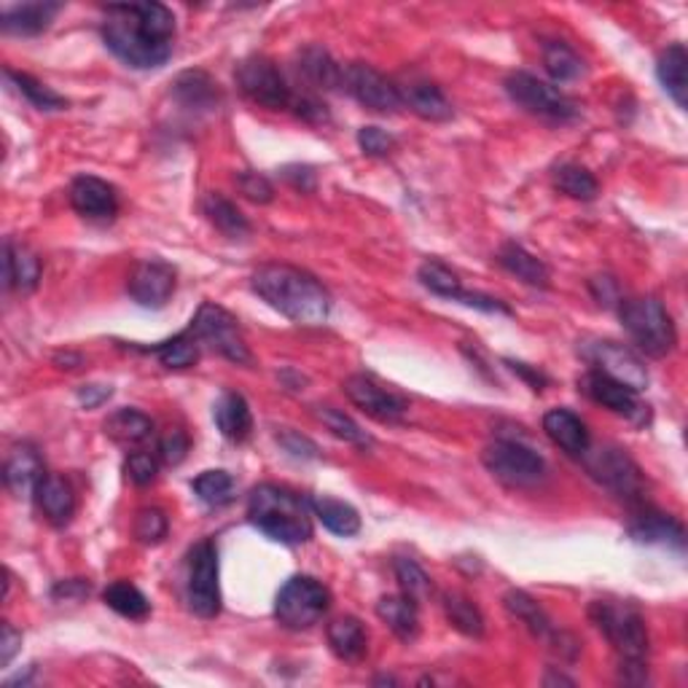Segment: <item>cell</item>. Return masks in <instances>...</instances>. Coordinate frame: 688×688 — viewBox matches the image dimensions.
Wrapping results in <instances>:
<instances>
[{
    "label": "cell",
    "instance_id": "6da1fadb",
    "mask_svg": "<svg viewBox=\"0 0 688 688\" xmlns=\"http://www.w3.org/2000/svg\"><path fill=\"white\" fill-rule=\"evenodd\" d=\"M103 41L124 65L151 71L176 49V14L162 3H114L105 9Z\"/></svg>",
    "mask_w": 688,
    "mask_h": 688
},
{
    "label": "cell",
    "instance_id": "7a4b0ae2",
    "mask_svg": "<svg viewBox=\"0 0 688 688\" xmlns=\"http://www.w3.org/2000/svg\"><path fill=\"white\" fill-rule=\"evenodd\" d=\"M251 288L283 318L299 326H320L331 315L328 290L318 283V277L299 269V266L266 264L253 272Z\"/></svg>",
    "mask_w": 688,
    "mask_h": 688
},
{
    "label": "cell",
    "instance_id": "3957f363",
    "mask_svg": "<svg viewBox=\"0 0 688 688\" xmlns=\"http://www.w3.org/2000/svg\"><path fill=\"white\" fill-rule=\"evenodd\" d=\"M313 506L294 489L258 485L247 498V519L272 541L299 547L313 538Z\"/></svg>",
    "mask_w": 688,
    "mask_h": 688
},
{
    "label": "cell",
    "instance_id": "277c9868",
    "mask_svg": "<svg viewBox=\"0 0 688 688\" xmlns=\"http://www.w3.org/2000/svg\"><path fill=\"white\" fill-rule=\"evenodd\" d=\"M618 318L624 331L650 358H665L678 345L673 315L656 296H629L618 301Z\"/></svg>",
    "mask_w": 688,
    "mask_h": 688
},
{
    "label": "cell",
    "instance_id": "5b68a950",
    "mask_svg": "<svg viewBox=\"0 0 688 688\" xmlns=\"http://www.w3.org/2000/svg\"><path fill=\"white\" fill-rule=\"evenodd\" d=\"M589 618L616 650L618 661H646L648 629L646 618L635 605L616 603V600H594L589 605Z\"/></svg>",
    "mask_w": 688,
    "mask_h": 688
},
{
    "label": "cell",
    "instance_id": "8992f818",
    "mask_svg": "<svg viewBox=\"0 0 688 688\" xmlns=\"http://www.w3.org/2000/svg\"><path fill=\"white\" fill-rule=\"evenodd\" d=\"M331 607V592L313 575H294L281 586L275 597V618L285 629H309Z\"/></svg>",
    "mask_w": 688,
    "mask_h": 688
},
{
    "label": "cell",
    "instance_id": "52a82bcc",
    "mask_svg": "<svg viewBox=\"0 0 688 688\" xmlns=\"http://www.w3.org/2000/svg\"><path fill=\"white\" fill-rule=\"evenodd\" d=\"M506 95L511 97L519 108H525L527 114L541 116V119L568 124L579 119L581 108L579 103L570 100L565 92H560L557 86L541 82L532 73L517 71L506 78Z\"/></svg>",
    "mask_w": 688,
    "mask_h": 688
},
{
    "label": "cell",
    "instance_id": "ba28073f",
    "mask_svg": "<svg viewBox=\"0 0 688 688\" xmlns=\"http://www.w3.org/2000/svg\"><path fill=\"white\" fill-rule=\"evenodd\" d=\"M189 331L194 334L197 342L208 345L210 350L219 352L226 361L237 366L253 363V356L251 350H247L243 328H240L237 318H234L232 313H226L223 307H219V304L204 301L202 307L197 309Z\"/></svg>",
    "mask_w": 688,
    "mask_h": 688
},
{
    "label": "cell",
    "instance_id": "9c48e42d",
    "mask_svg": "<svg viewBox=\"0 0 688 688\" xmlns=\"http://www.w3.org/2000/svg\"><path fill=\"white\" fill-rule=\"evenodd\" d=\"M481 463L506 487H536L547 479V463L538 452L519 442H493L481 452Z\"/></svg>",
    "mask_w": 688,
    "mask_h": 688
},
{
    "label": "cell",
    "instance_id": "30bf717a",
    "mask_svg": "<svg viewBox=\"0 0 688 688\" xmlns=\"http://www.w3.org/2000/svg\"><path fill=\"white\" fill-rule=\"evenodd\" d=\"M186 603H189V611L200 618H215L221 613L219 549H215L210 538L197 543L189 554Z\"/></svg>",
    "mask_w": 688,
    "mask_h": 688
},
{
    "label": "cell",
    "instance_id": "8fae6325",
    "mask_svg": "<svg viewBox=\"0 0 688 688\" xmlns=\"http://www.w3.org/2000/svg\"><path fill=\"white\" fill-rule=\"evenodd\" d=\"M581 457H586V470L607 493L627 500V504H643L646 479H643L641 468H637V463L632 461L627 452L618 449V446H600L592 455L584 452Z\"/></svg>",
    "mask_w": 688,
    "mask_h": 688
},
{
    "label": "cell",
    "instance_id": "7c38bea8",
    "mask_svg": "<svg viewBox=\"0 0 688 688\" xmlns=\"http://www.w3.org/2000/svg\"><path fill=\"white\" fill-rule=\"evenodd\" d=\"M240 92L253 105H262L266 110H285L294 105V92H290L288 82L269 57L253 54V57L243 60L234 71Z\"/></svg>",
    "mask_w": 688,
    "mask_h": 688
},
{
    "label": "cell",
    "instance_id": "4fadbf2b",
    "mask_svg": "<svg viewBox=\"0 0 688 688\" xmlns=\"http://www.w3.org/2000/svg\"><path fill=\"white\" fill-rule=\"evenodd\" d=\"M581 356L592 363V371H600V374L611 377V380L622 382V385L637 390V393L648 385L646 366L629 347L611 342V339H597V342H586L581 347Z\"/></svg>",
    "mask_w": 688,
    "mask_h": 688
},
{
    "label": "cell",
    "instance_id": "5bb4252c",
    "mask_svg": "<svg viewBox=\"0 0 688 688\" xmlns=\"http://www.w3.org/2000/svg\"><path fill=\"white\" fill-rule=\"evenodd\" d=\"M345 395L363 414L380 420V423H401L409 412V401L404 395L393 393L369 374H352L345 380Z\"/></svg>",
    "mask_w": 688,
    "mask_h": 688
},
{
    "label": "cell",
    "instance_id": "9a60e30c",
    "mask_svg": "<svg viewBox=\"0 0 688 688\" xmlns=\"http://www.w3.org/2000/svg\"><path fill=\"white\" fill-rule=\"evenodd\" d=\"M342 86L363 108L374 110V114H395L401 108L399 84H393L366 62H352L345 67Z\"/></svg>",
    "mask_w": 688,
    "mask_h": 688
},
{
    "label": "cell",
    "instance_id": "2e32d148",
    "mask_svg": "<svg viewBox=\"0 0 688 688\" xmlns=\"http://www.w3.org/2000/svg\"><path fill=\"white\" fill-rule=\"evenodd\" d=\"M176 266L162 262V258H146V262H138L135 269L129 272L127 290L140 307L162 309L172 299V294H176Z\"/></svg>",
    "mask_w": 688,
    "mask_h": 688
},
{
    "label": "cell",
    "instance_id": "e0dca14e",
    "mask_svg": "<svg viewBox=\"0 0 688 688\" xmlns=\"http://www.w3.org/2000/svg\"><path fill=\"white\" fill-rule=\"evenodd\" d=\"M579 390L594 404L611 409V412L622 414V417L635 420V423H646L648 420V406L637 399V390H632L622 382L611 380V377L600 374V371H586L579 380Z\"/></svg>",
    "mask_w": 688,
    "mask_h": 688
},
{
    "label": "cell",
    "instance_id": "ac0fdd59",
    "mask_svg": "<svg viewBox=\"0 0 688 688\" xmlns=\"http://www.w3.org/2000/svg\"><path fill=\"white\" fill-rule=\"evenodd\" d=\"M71 204L89 221H110L119 213V194L108 181L95 176H78L71 183Z\"/></svg>",
    "mask_w": 688,
    "mask_h": 688
},
{
    "label": "cell",
    "instance_id": "d6986e66",
    "mask_svg": "<svg viewBox=\"0 0 688 688\" xmlns=\"http://www.w3.org/2000/svg\"><path fill=\"white\" fill-rule=\"evenodd\" d=\"M46 476L43 461L33 444H17L3 463V485L14 498H30Z\"/></svg>",
    "mask_w": 688,
    "mask_h": 688
},
{
    "label": "cell",
    "instance_id": "ffe728a7",
    "mask_svg": "<svg viewBox=\"0 0 688 688\" xmlns=\"http://www.w3.org/2000/svg\"><path fill=\"white\" fill-rule=\"evenodd\" d=\"M401 105H406L414 116L425 121H449L455 116V108L446 100V95L433 82L425 78H406L399 84Z\"/></svg>",
    "mask_w": 688,
    "mask_h": 688
},
{
    "label": "cell",
    "instance_id": "44dd1931",
    "mask_svg": "<svg viewBox=\"0 0 688 688\" xmlns=\"http://www.w3.org/2000/svg\"><path fill=\"white\" fill-rule=\"evenodd\" d=\"M35 504H39L43 519L54 527L71 525L73 514H76V495L57 474L43 476L41 485L35 487Z\"/></svg>",
    "mask_w": 688,
    "mask_h": 688
},
{
    "label": "cell",
    "instance_id": "7402d4cb",
    "mask_svg": "<svg viewBox=\"0 0 688 688\" xmlns=\"http://www.w3.org/2000/svg\"><path fill=\"white\" fill-rule=\"evenodd\" d=\"M629 536L635 538L637 543H667V547L684 549L686 543V532L684 525L678 519L667 517V514L654 511V508L646 506V511L637 514L629 525Z\"/></svg>",
    "mask_w": 688,
    "mask_h": 688
},
{
    "label": "cell",
    "instance_id": "603a6c76",
    "mask_svg": "<svg viewBox=\"0 0 688 688\" xmlns=\"http://www.w3.org/2000/svg\"><path fill=\"white\" fill-rule=\"evenodd\" d=\"M543 431L568 455L581 457L589 449V431L584 420L570 412V409H551L543 417Z\"/></svg>",
    "mask_w": 688,
    "mask_h": 688
},
{
    "label": "cell",
    "instance_id": "cb8c5ba5",
    "mask_svg": "<svg viewBox=\"0 0 688 688\" xmlns=\"http://www.w3.org/2000/svg\"><path fill=\"white\" fill-rule=\"evenodd\" d=\"M3 281L9 290H22L30 294L41 281V258L30 251L28 245L6 240V256H3Z\"/></svg>",
    "mask_w": 688,
    "mask_h": 688
},
{
    "label": "cell",
    "instance_id": "d4e9b609",
    "mask_svg": "<svg viewBox=\"0 0 688 688\" xmlns=\"http://www.w3.org/2000/svg\"><path fill=\"white\" fill-rule=\"evenodd\" d=\"M504 605H506V611L511 613L514 618H517V622H522L525 627L530 629V635L547 641L551 648L557 646V641L562 637V632L554 629V624H551L547 611H543V607L538 605L536 600L530 597V594L522 592V589H511V592H506Z\"/></svg>",
    "mask_w": 688,
    "mask_h": 688
},
{
    "label": "cell",
    "instance_id": "484cf974",
    "mask_svg": "<svg viewBox=\"0 0 688 688\" xmlns=\"http://www.w3.org/2000/svg\"><path fill=\"white\" fill-rule=\"evenodd\" d=\"M420 603H414L406 594H385V597L377 603V616L382 618V624H388V629L393 632L399 641L412 643L420 635Z\"/></svg>",
    "mask_w": 688,
    "mask_h": 688
},
{
    "label": "cell",
    "instance_id": "4316f807",
    "mask_svg": "<svg viewBox=\"0 0 688 688\" xmlns=\"http://www.w3.org/2000/svg\"><path fill=\"white\" fill-rule=\"evenodd\" d=\"M296 67H299L304 82L313 84L315 89L328 92L345 84V67L324 46H304L296 57Z\"/></svg>",
    "mask_w": 688,
    "mask_h": 688
},
{
    "label": "cell",
    "instance_id": "83f0119b",
    "mask_svg": "<svg viewBox=\"0 0 688 688\" xmlns=\"http://www.w3.org/2000/svg\"><path fill=\"white\" fill-rule=\"evenodd\" d=\"M328 646L342 661H361L369 650V632L356 616H339L326 629Z\"/></svg>",
    "mask_w": 688,
    "mask_h": 688
},
{
    "label": "cell",
    "instance_id": "f1b7e54d",
    "mask_svg": "<svg viewBox=\"0 0 688 688\" xmlns=\"http://www.w3.org/2000/svg\"><path fill=\"white\" fill-rule=\"evenodd\" d=\"M62 11L60 3H22L3 11L0 28L9 35H41Z\"/></svg>",
    "mask_w": 688,
    "mask_h": 688
},
{
    "label": "cell",
    "instance_id": "f546056e",
    "mask_svg": "<svg viewBox=\"0 0 688 688\" xmlns=\"http://www.w3.org/2000/svg\"><path fill=\"white\" fill-rule=\"evenodd\" d=\"M172 97L189 110H213L219 108L221 92L219 84L204 71H186L172 82Z\"/></svg>",
    "mask_w": 688,
    "mask_h": 688
},
{
    "label": "cell",
    "instance_id": "4dcf8cb0",
    "mask_svg": "<svg viewBox=\"0 0 688 688\" xmlns=\"http://www.w3.org/2000/svg\"><path fill=\"white\" fill-rule=\"evenodd\" d=\"M213 417L223 438L234 444L247 442V436L253 433L251 406H247V401L240 393H223L213 409Z\"/></svg>",
    "mask_w": 688,
    "mask_h": 688
},
{
    "label": "cell",
    "instance_id": "1f68e13d",
    "mask_svg": "<svg viewBox=\"0 0 688 688\" xmlns=\"http://www.w3.org/2000/svg\"><path fill=\"white\" fill-rule=\"evenodd\" d=\"M498 264L504 266L508 275L519 277V281L532 285V288H549L551 275L549 266L541 262L538 256H532L530 251H525L522 245L506 243L498 251Z\"/></svg>",
    "mask_w": 688,
    "mask_h": 688
},
{
    "label": "cell",
    "instance_id": "d6a6232c",
    "mask_svg": "<svg viewBox=\"0 0 688 688\" xmlns=\"http://www.w3.org/2000/svg\"><path fill=\"white\" fill-rule=\"evenodd\" d=\"M688 57L684 43H673L665 52L659 54L656 62V76H659L661 86L669 97H673L678 108H686V95H688Z\"/></svg>",
    "mask_w": 688,
    "mask_h": 688
},
{
    "label": "cell",
    "instance_id": "836d02e7",
    "mask_svg": "<svg viewBox=\"0 0 688 688\" xmlns=\"http://www.w3.org/2000/svg\"><path fill=\"white\" fill-rule=\"evenodd\" d=\"M309 506H313L315 517H318L326 530H331L334 536L352 538L361 532V514H358L350 504H345V500L328 498V495H315V498L309 500Z\"/></svg>",
    "mask_w": 688,
    "mask_h": 688
},
{
    "label": "cell",
    "instance_id": "e575fe53",
    "mask_svg": "<svg viewBox=\"0 0 688 688\" xmlns=\"http://www.w3.org/2000/svg\"><path fill=\"white\" fill-rule=\"evenodd\" d=\"M154 433V423L148 414L138 409H119L105 420V436L121 446H138Z\"/></svg>",
    "mask_w": 688,
    "mask_h": 688
},
{
    "label": "cell",
    "instance_id": "d590c367",
    "mask_svg": "<svg viewBox=\"0 0 688 688\" xmlns=\"http://www.w3.org/2000/svg\"><path fill=\"white\" fill-rule=\"evenodd\" d=\"M204 215L208 221L219 229L221 234H226L229 240H243L251 234V223L243 215V210L234 202H229L223 194H208L202 202Z\"/></svg>",
    "mask_w": 688,
    "mask_h": 688
},
{
    "label": "cell",
    "instance_id": "8d00e7d4",
    "mask_svg": "<svg viewBox=\"0 0 688 688\" xmlns=\"http://www.w3.org/2000/svg\"><path fill=\"white\" fill-rule=\"evenodd\" d=\"M442 605L446 613V622L461 632V635H466V637L485 635V616H481L479 607L470 603L466 594L446 592L442 597Z\"/></svg>",
    "mask_w": 688,
    "mask_h": 688
},
{
    "label": "cell",
    "instance_id": "74e56055",
    "mask_svg": "<svg viewBox=\"0 0 688 688\" xmlns=\"http://www.w3.org/2000/svg\"><path fill=\"white\" fill-rule=\"evenodd\" d=\"M543 67L554 82L565 84V82H575L586 73L584 60L562 41H547L543 43Z\"/></svg>",
    "mask_w": 688,
    "mask_h": 688
},
{
    "label": "cell",
    "instance_id": "f35d334b",
    "mask_svg": "<svg viewBox=\"0 0 688 688\" xmlns=\"http://www.w3.org/2000/svg\"><path fill=\"white\" fill-rule=\"evenodd\" d=\"M103 600L110 611H116L124 618H133V622H140V618H146L148 613H151V603H148L146 594H142L135 584H129V581H116V584H110L105 589Z\"/></svg>",
    "mask_w": 688,
    "mask_h": 688
},
{
    "label": "cell",
    "instance_id": "ab89813d",
    "mask_svg": "<svg viewBox=\"0 0 688 688\" xmlns=\"http://www.w3.org/2000/svg\"><path fill=\"white\" fill-rule=\"evenodd\" d=\"M200 347L202 345L197 342L194 334L186 328L178 337L167 339V342L157 347H148L146 352H154L167 369H191V366L200 361Z\"/></svg>",
    "mask_w": 688,
    "mask_h": 688
},
{
    "label": "cell",
    "instance_id": "60d3db41",
    "mask_svg": "<svg viewBox=\"0 0 688 688\" xmlns=\"http://www.w3.org/2000/svg\"><path fill=\"white\" fill-rule=\"evenodd\" d=\"M554 189L562 191V194L570 197V200H581L589 202L597 197L600 186L597 178L581 165H562L560 170L554 172Z\"/></svg>",
    "mask_w": 688,
    "mask_h": 688
},
{
    "label": "cell",
    "instance_id": "b9f144b4",
    "mask_svg": "<svg viewBox=\"0 0 688 688\" xmlns=\"http://www.w3.org/2000/svg\"><path fill=\"white\" fill-rule=\"evenodd\" d=\"M6 78L17 86V92L28 100L33 108L39 110H65L67 100L62 95H57L54 89H49L46 84H41L39 78L28 76V73H17V71H6Z\"/></svg>",
    "mask_w": 688,
    "mask_h": 688
},
{
    "label": "cell",
    "instance_id": "7bdbcfd3",
    "mask_svg": "<svg viewBox=\"0 0 688 688\" xmlns=\"http://www.w3.org/2000/svg\"><path fill=\"white\" fill-rule=\"evenodd\" d=\"M191 487H194L197 498L210 508H221L234 500V479L226 470H204Z\"/></svg>",
    "mask_w": 688,
    "mask_h": 688
},
{
    "label": "cell",
    "instance_id": "ee69618b",
    "mask_svg": "<svg viewBox=\"0 0 688 688\" xmlns=\"http://www.w3.org/2000/svg\"><path fill=\"white\" fill-rule=\"evenodd\" d=\"M417 277H420V283L431 290V294L442 296V299L457 301L463 296V290H466L463 288L461 277H457L455 272L442 262H425L423 266H420Z\"/></svg>",
    "mask_w": 688,
    "mask_h": 688
},
{
    "label": "cell",
    "instance_id": "f6af8a7d",
    "mask_svg": "<svg viewBox=\"0 0 688 688\" xmlns=\"http://www.w3.org/2000/svg\"><path fill=\"white\" fill-rule=\"evenodd\" d=\"M315 417L324 423L328 431L334 433L337 438H342V442H350V444H358V446H371V436L363 431L361 425L356 423L352 417H347L345 412H339V409L334 406H315Z\"/></svg>",
    "mask_w": 688,
    "mask_h": 688
},
{
    "label": "cell",
    "instance_id": "bcb514c9",
    "mask_svg": "<svg viewBox=\"0 0 688 688\" xmlns=\"http://www.w3.org/2000/svg\"><path fill=\"white\" fill-rule=\"evenodd\" d=\"M393 570H395V581H399V586H401V594L412 597L414 603H423L425 597H431L433 581L427 579V573L417 565V562L401 557V560L393 562Z\"/></svg>",
    "mask_w": 688,
    "mask_h": 688
},
{
    "label": "cell",
    "instance_id": "7dc6e473",
    "mask_svg": "<svg viewBox=\"0 0 688 688\" xmlns=\"http://www.w3.org/2000/svg\"><path fill=\"white\" fill-rule=\"evenodd\" d=\"M167 536V517L159 508H140L138 517H135V538L146 547L165 541Z\"/></svg>",
    "mask_w": 688,
    "mask_h": 688
},
{
    "label": "cell",
    "instance_id": "c3c4849f",
    "mask_svg": "<svg viewBox=\"0 0 688 688\" xmlns=\"http://www.w3.org/2000/svg\"><path fill=\"white\" fill-rule=\"evenodd\" d=\"M159 457L151 452H129L127 461H124V470H127V479L138 487H148L157 481L159 474Z\"/></svg>",
    "mask_w": 688,
    "mask_h": 688
},
{
    "label": "cell",
    "instance_id": "681fc988",
    "mask_svg": "<svg viewBox=\"0 0 688 688\" xmlns=\"http://www.w3.org/2000/svg\"><path fill=\"white\" fill-rule=\"evenodd\" d=\"M189 436H186V431H181V427H172V431H167L162 438H159V446H157V457L165 463V466H181V463L186 461V455H189Z\"/></svg>",
    "mask_w": 688,
    "mask_h": 688
},
{
    "label": "cell",
    "instance_id": "f907efd6",
    "mask_svg": "<svg viewBox=\"0 0 688 688\" xmlns=\"http://www.w3.org/2000/svg\"><path fill=\"white\" fill-rule=\"evenodd\" d=\"M358 146H361V151L366 154V157L382 159L395 151V138L380 127H363L361 133H358Z\"/></svg>",
    "mask_w": 688,
    "mask_h": 688
},
{
    "label": "cell",
    "instance_id": "816d5d0a",
    "mask_svg": "<svg viewBox=\"0 0 688 688\" xmlns=\"http://www.w3.org/2000/svg\"><path fill=\"white\" fill-rule=\"evenodd\" d=\"M237 186L251 202L266 204V202L275 200V189H272V183L266 181L264 176H258V172H240Z\"/></svg>",
    "mask_w": 688,
    "mask_h": 688
},
{
    "label": "cell",
    "instance_id": "f5cc1de1",
    "mask_svg": "<svg viewBox=\"0 0 688 688\" xmlns=\"http://www.w3.org/2000/svg\"><path fill=\"white\" fill-rule=\"evenodd\" d=\"M277 442H281L283 449L294 457H304V461H309V457H318V446H315L307 436H301V433H296V431H281L277 433Z\"/></svg>",
    "mask_w": 688,
    "mask_h": 688
},
{
    "label": "cell",
    "instance_id": "db71d44e",
    "mask_svg": "<svg viewBox=\"0 0 688 688\" xmlns=\"http://www.w3.org/2000/svg\"><path fill=\"white\" fill-rule=\"evenodd\" d=\"M290 108L296 110V116H301L304 121H313V124H326L328 121V108L326 103H320L318 97L313 95H294V105Z\"/></svg>",
    "mask_w": 688,
    "mask_h": 688
},
{
    "label": "cell",
    "instance_id": "11a10c76",
    "mask_svg": "<svg viewBox=\"0 0 688 688\" xmlns=\"http://www.w3.org/2000/svg\"><path fill=\"white\" fill-rule=\"evenodd\" d=\"M457 301L466 304V307L481 309V313H504V315H511V309H508L504 301L493 299V296H487V294H470V290H463V296H461V299H457Z\"/></svg>",
    "mask_w": 688,
    "mask_h": 688
},
{
    "label": "cell",
    "instance_id": "9f6ffc18",
    "mask_svg": "<svg viewBox=\"0 0 688 688\" xmlns=\"http://www.w3.org/2000/svg\"><path fill=\"white\" fill-rule=\"evenodd\" d=\"M22 646V632H17L9 622L3 624V641H0V665L9 667L11 659L17 656V650Z\"/></svg>",
    "mask_w": 688,
    "mask_h": 688
},
{
    "label": "cell",
    "instance_id": "6f0895ef",
    "mask_svg": "<svg viewBox=\"0 0 688 688\" xmlns=\"http://www.w3.org/2000/svg\"><path fill=\"white\" fill-rule=\"evenodd\" d=\"M592 290H594V299H597L600 304H605V307H611V304H618L624 299V296H618V285L613 277H594Z\"/></svg>",
    "mask_w": 688,
    "mask_h": 688
},
{
    "label": "cell",
    "instance_id": "680465c9",
    "mask_svg": "<svg viewBox=\"0 0 688 688\" xmlns=\"http://www.w3.org/2000/svg\"><path fill=\"white\" fill-rule=\"evenodd\" d=\"M283 178L288 181L294 189L299 191H313L315 189V172L313 167H301V165H294V167H285L283 170Z\"/></svg>",
    "mask_w": 688,
    "mask_h": 688
},
{
    "label": "cell",
    "instance_id": "91938a15",
    "mask_svg": "<svg viewBox=\"0 0 688 688\" xmlns=\"http://www.w3.org/2000/svg\"><path fill=\"white\" fill-rule=\"evenodd\" d=\"M110 393H114V390L105 385H84L82 390H78V401H82L86 409H95V406H100L103 401H108Z\"/></svg>",
    "mask_w": 688,
    "mask_h": 688
},
{
    "label": "cell",
    "instance_id": "94428289",
    "mask_svg": "<svg viewBox=\"0 0 688 688\" xmlns=\"http://www.w3.org/2000/svg\"><path fill=\"white\" fill-rule=\"evenodd\" d=\"M89 594V584L82 579H73V581H62V584L54 589V597L57 600H78Z\"/></svg>",
    "mask_w": 688,
    "mask_h": 688
},
{
    "label": "cell",
    "instance_id": "6125c7cd",
    "mask_svg": "<svg viewBox=\"0 0 688 688\" xmlns=\"http://www.w3.org/2000/svg\"><path fill=\"white\" fill-rule=\"evenodd\" d=\"M508 366H511L514 371H519V374H522L525 380L530 382L532 390H541L543 385H547V377H543L541 371H536V369H527V363H514V361H508Z\"/></svg>",
    "mask_w": 688,
    "mask_h": 688
},
{
    "label": "cell",
    "instance_id": "be15d7a7",
    "mask_svg": "<svg viewBox=\"0 0 688 688\" xmlns=\"http://www.w3.org/2000/svg\"><path fill=\"white\" fill-rule=\"evenodd\" d=\"M543 684H547V686H554V684H568V686H573V680H570V678H562V675H547V680H543Z\"/></svg>",
    "mask_w": 688,
    "mask_h": 688
}]
</instances>
